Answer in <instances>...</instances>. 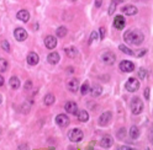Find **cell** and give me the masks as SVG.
<instances>
[{
	"mask_svg": "<svg viewBox=\"0 0 153 150\" xmlns=\"http://www.w3.org/2000/svg\"><path fill=\"white\" fill-rule=\"evenodd\" d=\"M123 40H125L126 43L138 46L145 41V35H143L140 30H128L125 33V36H123Z\"/></svg>",
	"mask_w": 153,
	"mask_h": 150,
	"instance_id": "cell-1",
	"label": "cell"
},
{
	"mask_svg": "<svg viewBox=\"0 0 153 150\" xmlns=\"http://www.w3.org/2000/svg\"><path fill=\"white\" fill-rule=\"evenodd\" d=\"M143 110V104L140 97H133L131 101V111L133 115H140Z\"/></svg>",
	"mask_w": 153,
	"mask_h": 150,
	"instance_id": "cell-2",
	"label": "cell"
},
{
	"mask_svg": "<svg viewBox=\"0 0 153 150\" xmlns=\"http://www.w3.org/2000/svg\"><path fill=\"white\" fill-rule=\"evenodd\" d=\"M83 137H84L83 132H82L80 129H78V128L72 129L71 132L68 133V138H69L71 142H73V143H79L80 140L83 139Z\"/></svg>",
	"mask_w": 153,
	"mask_h": 150,
	"instance_id": "cell-3",
	"label": "cell"
},
{
	"mask_svg": "<svg viewBox=\"0 0 153 150\" xmlns=\"http://www.w3.org/2000/svg\"><path fill=\"white\" fill-rule=\"evenodd\" d=\"M125 88H126V90L130 91V92H135V91H137L138 88H140V82H138V80L135 79V78H130V79L127 80V82H126Z\"/></svg>",
	"mask_w": 153,
	"mask_h": 150,
	"instance_id": "cell-4",
	"label": "cell"
},
{
	"mask_svg": "<svg viewBox=\"0 0 153 150\" xmlns=\"http://www.w3.org/2000/svg\"><path fill=\"white\" fill-rule=\"evenodd\" d=\"M101 60L108 65H112L115 62H116V57H115V54L111 52H105L101 55Z\"/></svg>",
	"mask_w": 153,
	"mask_h": 150,
	"instance_id": "cell-5",
	"label": "cell"
},
{
	"mask_svg": "<svg viewBox=\"0 0 153 150\" xmlns=\"http://www.w3.org/2000/svg\"><path fill=\"white\" fill-rule=\"evenodd\" d=\"M135 69V64L130 60H122L120 63V70H122L123 73H130Z\"/></svg>",
	"mask_w": 153,
	"mask_h": 150,
	"instance_id": "cell-6",
	"label": "cell"
},
{
	"mask_svg": "<svg viewBox=\"0 0 153 150\" xmlns=\"http://www.w3.org/2000/svg\"><path fill=\"white\" fill-rule=\"evenodd\" d=\"M111 118H112V113L110 111L104 112V113L100 116V118H99V124L100 126H108L109 122L111 121Z\"/></svg>",
	"mask_w": 153,
	"mask_h": 150,
	"instance_id": "cell-7",
	"label": "cell"
},
{
	"mask_svg": "<svg viewBox=\"0 0 153 150\" xmlns=\"http://www.w3.org/2000/svg\"><path fill=\"white\" fill-rule=\"evenodd\" d=\"M69 118H68V116H67V115H58V116H57L56 117V123L57 124H58L59 127H67V126H68L69 124Z\"/></svg>",
	"mask_w": 153,
	"mask_h": 150,
	"instance_id": "cell-8",
	"label": "cell"
},
{
	"mask_svg": "<svg viewBox=\"0 0 153 150\" xmlns=\"http://www.w3.org/2000/svg\"><path fill=\"white\" fill-rule=\"evenodd\" d=\"M14 37H15L17 41L22 42V41H25L27 38V32L24 29H21V27H19V29H16L14 31Z\"/></svg>",
	"mask_w": 153,
	"mask_h": 150,
	"instance_id": "cell-9",
	"label": "cell"
},
{
	"mask_svg": "<svg viewBox=\"0 0 153 150\" xmlns=\"http://www.w3.org/2000/svg\"><path fill=\"white\" fill-rule=\"evenodd\" d=\"M64 110H65V112H68V113H71V115H76L78 113V106H76V104L73 102V101L67 102L65 106H64Z\"/></svg>",
	"mask_w": 153,
	"mask_h": 150,
	"instance_id": "cell-10",
	"label": "cell"
},
{
	"mask_svg": "<svg viewBox=\"0 0 153 150\" xmlns=\"http://www.w3.org/2000/svg\"><path fill=\"white\" fill-rule=\"evenodd\" d=\"M45 46L48 49H53L54 47L57 46V38L53 37V36H47L45 38Z\"/></svg>",
	"mask_w": 153,
	"mask_h": 150,
	"instance_id": "cell-11",
	"label": "cell"
},
{
	"mask_svg": "<svg viewBox=\"0 0 153 150\" xmlns=\"http://www.w3.org/2000/svg\"><path fill=\"white\" fill-rule=\"evenodd\" d=\"M137 7L136 6H133V5H126V6H123L122 7V12L127 15V16H133V15H136L137 14Z\"/></svg>",
	"mask_w": 153,
	"mask_h": 150,
	"instance_id": "cell-12",
	"label": "cell"
},
{
	"mask_svg": "<svg viewBox=\"0 0 153 150\" xmlns=\"http://www.w3.org/2000/svg\"><path fill=\"white\" fill-rule=\"evenodd\" d=\"M114 26H115V29L122 30L123 27H125V18H123L121 15L116 16L115 17V20H114Z\"/></svg>",
	"mask_w": 153,
	"mask_h": 150,
	"instance_id": "cell-13",
	"label": "cell"
},
{
	"mask_svg": "<svg viewBox=\"0 0 153 150\" xmlns=\"http://www.w3.org/2000/svg\"><path fill=\"white\" fill-rule=\"evenodd\" d=\"M17 18L22 22H27L28 20H30V14H28L27 10H20L17 12Z\"/></svg>",
	"mask_w": 153,
	"mask_h": 150,
	"instance_id": "cell-14",
	"label": "cell"
},
{
	"mask_svg": "<svg viewBox=\"0 0 153 150\" xmlns=\"http://www.w3.org/2000/svg\"><path fill=\"white\" fill-rule=\"evenodd\" d=\"M67 86H68V90H69V91L75 92L76 90H78V88H79V81L76 80V79H72V80L68 81Z\"/></svg>",
	"mask_w": 153,
	"mask_h": 150,
	"instance_id": "cell-15",
	"label": "cell"
},
{
	"mask_svg": "<svg viewBox=\"0 0 153 150\" xmlns=\"http://www.w3.org/2000/svg\"><path fill=\"white\" fill-rule=\"evenodd\" d=\"M100 144H101L102 148H110V146L112 145V138H111L110 135L102 137L101 140H100Z\"/></svg>",
	"mask_w": 153,
	"mask_h": 150,
	"instance_id": "cell-16",
	"label": "cell"
},
{
	"mask_svg": "<svg viewBox=\"0 0 153 150\" xmlns=\"http://www.w3.org/2000/svg\"><path fill=\"white\" fill-rule=\"evenodd\" d=\"M27 63L30 65H36L38 63V55L35 52L28 53V55H27Z\"/></svg>",
	"mask_w": 153,
	"mask_h": 150,
	"instance_id": "cell-17",
	"label": "cell"
},
{
	"mask_svg": "<svg viewBox=\"0 0 153 150\" xmlns=\"http://www.w3.org/2000/svg\"><path fill=\"white\" fill-rule=\"evenodd\" d=\"M89 92L91 93V96L98 97V96H100V95H101V92H102V88H101L100 85H94L93 88H90V89H89Z\"/></svg>",
	"mask_w": 153,
	"mask_h": 150,
	"instance_id": "cell-18",
	"label": "cell"
},
{
	"mask_svg": "<svg viewBox=\"0 0 153 150\" xmlns=\"http://www.w3.org/2000/svg\"><path fill=\"white\" fill-rule=\"evenodd\" d=\"M64 52L67 54V57H69V58H75L78 55V49L75 47H68V48L64 49Z\"/></svg>",
	"mask_w": 153,
	"mask_h": 150,
	"instance_id": "cell-19",
	"label": "cell"
},
{
	"mask_svg": "<svg viewBox=\"0 0 153 150\" xmlns=\"http://www.w3.org/2000/svg\"><path fill=\"white\" fill-rule=\"evenodd\" d=\"M47 60H48V63H51V64H57L59 62V54L57 52L50 53L48 57H47Z\"/></svg>",
	"mask_w": 153,
	"mask_h": 150,
	"instance_id": "cell-20",
	"label": "cell"
},
{
	"mask_svg": "<svg viewBox=\"0 0 153 150\" xmlns=\"http://www.w3.org/2000/svg\"><path fill=\"white\" fill-rule=\"evenodd\" d=\"M45 105H47V106H51V105H53L54 104V101H56V97H54V95L53 93H47V95L45 96Z\"/></svg>",
	"mask_w": 153,
	"mask_h": 150,
	"instance_id": "cell-21",
	"label": "cell"
},
{
	"mask_svg": "<svg viewBox=\"0 0 153 150\" xmlns=\"http://www.w3.org/2000/svg\"><path fill=\"white\" fill-rule=\"evenodd\" d=\"M76 116H78L79 122H87V121L89 119V115H88L87 111H78Z\"/></svg>",
	"mask_w": 153,
	"mask_h": 150,
	"instance_id": "cell-22",
	"label": "cell"
},
{
	"mask_svg": "<svg viewBox=\"0 0 153 150\" xmlns=\"http://www.w3.org/2000/svg\"><path fill=\"white\" fill-rule=\"evenodd\" d=\"M130 137L132 139H137L140 137V129L136 127V126H132L130 128Z\"/></svg>",
	"mask_w": 153,
	"mask_h": 150,
	"instance_id": "cell-23",
	"label": "cell"
},
{
	"mask_svg": "<svg viewBox=\"0 0 153 150\" xmlns=\"http://www.w3.org/2000/svg\"><path fill=\"white\" fill-rule=\"evenodd\" d=\"M10 86H11V89H14V90L19 89V88H20V80H19L16 76H13V78L10 79Z\"/></svg>",
	"mask_w": 153,
	"mask_h": 150,
	"instance_id": "cell-24",
	"label": "cell"
},
{
	"mask_svg": "<svg viewBox=\"0 0 153 150\" xmlns=\"http://www.w3.org/2000/svg\"><path fill=\"white\" fill-rule=\"evenodd\" d=\"M67 32H68V31H67V29L62 26V27H59V29H57L56 35H57V37H61V38H63V37L67 35Z\"/></svg>",
	"mask_w": 153,
	"mask_h": 150,
	"instance_id": "cell-25",
	"label": "cell"
},
{
	"mask_svg": "<svg viewBox=\"0 0 153 150\" xmlns=\"http://www.w3.org/2000/svg\"><path fill=\"white\" fill-rule=\"evenodd\" d=\"M119 49H120L121 52H123L125 54H128V55H133V54H135V53H133V52H132L130 48H127V47H126V46H123V44L119 46Z\"/></svg>",
	"mask_w": 153,
	"mask_h": 150,
	"instance_id": "cell-26",
	"label": "cell"
},
{
	"mask_svg": "<svg viewBox=\"0 0 153 150\" xmlns=\"http://www.w3.org/2000/svg\"><path fill=\"white\" fill-rule=\"evenodd\" d=\"M89 89H90L89 84L88 82H84L83 85H82V88H80V93H82V95H87V93L89 92Z\"/></svg>",
	"mask_w": 153,
	"mask_h": 150,
	"instance_id": "cell-27",
	"label": "cell"
},
{
	"mask_svg": "<svg viewBox=\"0 0 153 150\" xmlns=\"http://www.w3.org/2000/svg\"><path fill=\"white\" fill-rule=\"evenodd\" d=\"M7 69V62L5 59H0V73H4Z\"/></svg>",
	"mask_w": 153,
	"mask_h": 150,
	"instance_id": "cell-28",
	"label": "cell"
},
{
	"mask_svg": "<svg viewBox=\"0 0 153 150\" xmlns=\"http://www.w3.org/2000/svg\"><path fill=\"white\" fill-rule=\"evenodd\" d=\"M31 104H32V102H30V104H26V102H24V105L21 106V111H22V113H28V112H30Z\"/></svg>",
	"mask_w": 153,
	"mask_h": 150,
	"instance_id": "cell-29",
	"label": "cell"
},
{
	"mask_svg": "<svg viewBox=\"0 0 153 150\" xmlns=\"http://www.w3.org/2000/svg\"><path fill=\"white\" fill-rule=\"evenodd\" d=\"M97 37H98V33L95 32V31H93L91 35H90V37H89V44H93L95 41H97Z\"/></svg>",
	"mask_w": 153,
	"mask_h": 150,
	"instance_id": "cell-30",
	"label": "cell"
},
{
	"mask_svg": "<svg viewBox=\"0 0 153 150\" xmlns=\"http://www.w3.org/2000/svg\"><path fill=\"white\" fill-rule=\"evenodd\" d=\"M1 48H3L5 52H10V44H9L7 41H3V42H1Z\"/></svg>",
	"mask_w": 153,
	"mask_h": 150,
	"instance_id": "cell-31",
	"label": "cell"
},
{
	"mask_svg": "<svg viewBox=\"0 0 153 150\" xmlns=\"http://www.w3.org/2000/svg\"><path fill=\"white\" fill-rule=\"evenodd\" d=\"M146 75H147V70H146V69L141 68V69L138 70V76H140V79H145Z\"/></svg>",
	"mask_w": 153,
	"mask_h": 150,
	"instance_id": "cell-32",
	"label": "cell"
},
{
	"mask_svg": "<svg viewBox=\"0 0 153 150\" xmlns=\"http://www.w3.org/2000/svg\"><path fill=\"white\" fill-rule=\"evenodd\" d=\"M115 10H116V4L112 1L111 5H110V7H109V15H112L115 12Z\"/></svg>",
	"mask_w": 153,
	"mask_h": 150,
	"instance_id": "cell-33",
	"label": "cell"
},
{
	"mask_svg": "<svg viewBox=\"0 0 153 150\" xmlns=\"http://www.w3.org/2000/svg\"><path fill=\"white\" fill-rule=\"evenodd\" d=\"M99 32H100V40H104V37H105V32H106V29H105V27H100Z\"/></svg>",
	"mask_w": 153,
	"mask_h": 150,
	"instance_id": "cell-34",
	"label": "cell"
},
{
	"mask_svg": "<svg viewBox=\"0 0 153 150\" xmlns=\"http://www.w3.org/2000/svg\"><path fill=\"white\" fill-rule=\"evenodd\" d=\"M125 132H126V130H125V128H121V129L119 130V133H117L119 138H123V137H125Z\"/></svg>",
	"mask_w": 153,
	"mask_h": 150,
	"instance_id": "cell-35",
	"label": "cell"
},
{
	"mask_svg": "<svg viewBox=\"0 0 153 150\" xmlns=\"http://www.w3.org/2000/svg\"><path fill=\"white\" fill-rule=\"evenodd\" d=\"M147 53V49H143V51H140L138 54H137V57H142V55H145Z\"/></svg>",
	"mask_w": 153,
	"mask_h": 150,
	"instance_id": "cell-36",
	"label": "cell"
},
{
	"mask_svg": "<svg viewBox=\"0 0 153 150\" xmlns=\"http://www.w3.org/2000/svg\"><path fill=\"white\" fill-rule=\"evenodd\" d=\"M31 86H32V82H31L30 80H27V81H26V85H25V89H30Z\"/></svg>",
	"mask_w": 153,
	"mask_h": 150,
	"instance_id": "cell-37",
	"label": "cell"
},
{
	"mask_svg": "<svg viewBox=\"0 0 153 150\" xmlns=\"http://www.w3.org/2000/svg\"><path fill=\"white\" fill-rule=\"evenodd\" d=\"M102 4V0H95V6L97 7H100Z\"/></svg>",
	"mask_w": 153,
	"mask_h": 150,
	"instance_id": "cell-38",
	"label": "cell"
},
{
	"mask_svg": "<svg viewBox=\"0 0 153 150\" xmlns=\"http://www.w3.org/2000/svg\"><path fill=\"white\" fill-rule=\"evenodd\" d=\"M145 97H146L147 100H149V89H146V90H145Z\"/></svg>",
	"mask_w": 153,
	"mask_h": 150,
	"instance_id": "cell-39",
	"label": "cell"
},
{
	"mask_svg": "<svg viewBox=\"0 0 153 150\" xmlns=\"http://www.w3.org/2000/svg\"><path fill=\"white\" fill-rule=\"evenodd\" d=\"M4 85V78L0 75V86H3Z\"/></svg>",
	"mask_w": 153,
	"mask_h": 150,
	"instance_id": "cell-40",
	"label": "cell"
},
{
	"mask_svg": "<svg viewBox=\"0 0 153 150\" xmlns=\"http://www.w3.org/2000/svg\"><path fill=\"white\" fill-rule=\"evenodd\" d=\"M112 1H114L115 4H119V3H123L125 0H112Z\"/></svg>",
	"mask_w": 153,
	"mask_h": 150,
	"instance_id": "cell-41",
	"label": "cell"
},
{
	"mask_svg": "<svg viewBox=\"0 0 153 150\" xmlns=\"http://www.w3.org/2000/svg\"><path fill=\"white\" fill-rule=\"evenodd\" d=\"M20 149H27V145H20Z\"/></svg>",
	"mask_w": 153,
	"mask_h": 150,
	"instance_id": "cell-42",
	"label": "cell"
},
{
	"mask_svg": "<svg viewBox=\"0 0 153 150\" xmlns=\"http://www.w3.org/2000/svg\"><path fill=\"white\" fill-rule=\"evenodd\" d=\"M119 149H123V150H126V149H128L127 146H119Z\"/></svg>",
	"mask_w": 153,
	"mask_h": 150,
	"instance_id": "cell-43",
	"label": "cell"
},
{
	"mask_svg": "<svg viewBox=\"0 0 153 150\" xmlns=\"http://www.w3.org/2000/svg\"><path fill=\"white\" fill-rule=\"evenodd\" d=\"M0 137H1V129H0Z\"/></svg>",
	"mask_w": 153,
	"mask_h": 150,
	"instance_id": "cell-44",
	"label": "cell"
},
{
	"mask_svg": "<svg viewBox=\"0 0 153 150\" xmlns=\"http://www.w3.org/2000/svg\"><path fill=\"white\" fill-rule=\"evenodd\" d=\"M0 104H1V96H0Z\"/></svg>",
	"mask_w": 153,
	"mask_h": 150,
	"instance_id": "cell-45",
	"label": "cell"
}]
</instances>
